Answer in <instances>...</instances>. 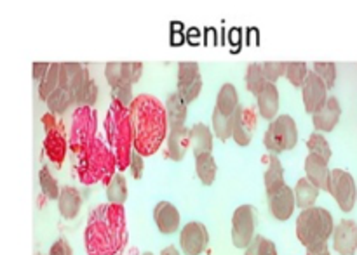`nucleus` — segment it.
Masks as SVG:
<instances>
[{"label": "nucleus", "mask_w": 357, "mask_h": 255, "mask_svg": "<svg viewBox=\"0 0 357 255\" xmlns=\"http://www.w3.org/2000/svg\"><path fill=\"white\" fill-rule=\"evenodd\" d=\"M129 110L135 129V151L143 156L153 155L159 151L167 135L169 117L166 104L152 94H139Z\"/></svg>", "instance_id": "f03ea898"}, {"label": "nucleus", "mask_w": 357, "mask_h": 255, "mask_svg": "<svg viewBox=\"0 0 357 255\" xmlns=\"http://www.w3.org/2000/svg\"><path fill=\"white\" fill-rule=\"evenodd\" d=\"M37 255H42V254H37Z\"/></svg>", "instance_id": "09e8293b"}, {"label": "nucleus", "mask_w": 357, "mask_h": 255, "mask_svg": "<svg viewBox=\"0 0 357 255\" xmlns=\"http://www.w3.org/2000/svg\"><path fill=\"white\" fill-rule=\"evenodd\" d=\"M246 255H279L278 249H275L274 243L271 240H267L265 236H257V238L251 242V245L246 249Z\"/></svg>", "instance_id": "4c0bfd02"}, {"label": "nucleus", "mask_w": 357, "mask_h": 255, "mask_svg": "<svg viewBox=\"0 0 357 255\" xmlns=\"http://www.w3.org/2000/svg\"><path fill=\"white\" fill-rule=\"evenodd\" d=\"M268 207H271L272 215L278 221H288V219H291L293 212L296 208L295 191L286 184L279 191L268 195Z\"/></svg>", "instance_id": "f3484780"}, {"label": "nucleus", "mask_w": 357, "mask_h": 255, "mask_svg": "<svg viewBox=\"0 0 357 255\" xmlns=\"http://www.w3.org/2000/svg\"><path fill=\"white\" fill-rule=\"evenodd\" d=\"M160 255H181L180 250L176 249V247H166V249L160 252Z\"/></svg>", "instance_id": "49530a36"}, {"label": "nucleus", "mask_w": 357, "mask_h": 255, "mask_svg": "<svg viewBox=\"0 0 357 255\" xmlns=\"http://www.w3.org/2000/svg\"><path fill=\"white\" fill-rule=\"evenodd\" d=\"M190 138L195 156L213 151V131H209V127L206 124H201V122L195 124L190 129Z\"/></svg>", "instance_id": "a878e982"}, {"label": "nucleus", "mask_w": 357, "mask_h": 255, "mask_svg": "<svg viewBox=\"0 0 357 255\" xmlns=\"http://www.w3.org/2000/svg\"><path fill=\"white\" fill-rule=\"evenodd\" d=\"M195 172H197V177L204 186H211L215 183L218 167H216L213 153H204V155L195 156Z\"/></svg>", "instance_id": "cd10ccee"}, {"label": "nucleus", "mask_w": 357, "mask_h": 255, "mask_svg": "<svg viewBox=\"0 0 357 255\" xmlns=\"http://www.w3.org/2000/svg\"><path fill=\"white\" fill-rule=\"evenodd\" d=\"M80 207H82V197H80L79 190L72 186H65L61 190V195L58 198V211L63 219L72 221L79 215Z\"/></svg>", "instance_id": "5701e85b"}, {"label": "nucleus", "mask_w": 357, "mask_h": 255, "mask_svg": "<svg viewBox=\"0 0 357 255\" xmlns=\"http://www.w3.org/2000/svg\"><path fill=\"white\" fill-rule=\"evenodd\" d=\"M328 193L335 198V201H337L342 212L349 214V212L354 211L357 201V186L351 172H347L344 169L331 170L330 190H328Z\"/></svg>", "instance_id": "9d476101"}, {"label": "nucleus", "mask_w": 357, "mask_h": 255, "mask_svg": "<svg viewBox=\"0 0 357 255\" xmlns=\"http://www.w3.org/2000/svg\"><path fill=\"white\" fill-rule=\"evenodd\" d=\"M166 110H167V117H169L171 127H180V125H185V122H187V115H188V104L181 99L180 94L173 92L167 96Z\"/></svg>", "instance_id": "bb28decb"}, {"label": "nucleus", "mask_w": 357, "mask_h": 255, "mask_svg": "<svg viewBox=\"0 0 357 255\" xmlns=\"http://www.w3.org/2000/svg\"><path fill=\"white\" fill-rule=\"evenodd\" d=\"M112 97L114 101H119L124 106H131L135 97H132V87H119V89H112Z\"/></svg>", "instance_id": "a19ab883"}, {"label": "nucleus", "mask_w": 357, "mask_h": 255, "mask_svg": "<svg viewBox=\"0 0 357 255\" xmlns=\"http://www.w3.org/2000/svg\"><path fill=\"white\" fill-rule=\"evenodd\" d=\"M131 172H132V177H135L136 181L142 179L143 177V169H145V163H143V155H139L138 151L132 153V158H131Z\"/></svg>", "instance_id": "79ce46f5"}, {"label": "nucleus", "mask_w": 357, "mask_h": 255, "mask_svg": "<svg viewBox=\"0 0 357 255\" xmlns=\"http://www.w3.org/2000/svg\"><path fill=\"white\" fill-rule=\"evenodd\" d=\"M309 73L310 69L307 63H288V66H286V79L296 89H302Z\"/></svg>", "instance_id": "e433bc0d"}, {"label": "nucleus", "mask_w": 357, "mask_h": 255, "mask_svg": "<svg viewBox=\"0 0 357 255\" xmlns=\"http://www.w3.org/2000/svg\"><path fill=\"white\" fill-rule=\"evenodd\" d=\"M319 188L314 186L307 177L300 179L295 186V197H296V207H300L302 211L305 208L314 207L317 197H319Z\"/></svg>", "instance_id": "c85d7f7f"}, {"label": "nucleus", "mask_w": 357, "mask_h": 255, "mask_svg": "<svg viewBox=\"0 0 357 255\" xmlns=\"http://www.w3.org/2000/svg\"><path fill=\"white\" fill-rule=\"evenodd\" d=\"M42 125L45 129L44 138V153L56 167H61L65 162L68 142L65 139V129L59 124L56 115L45 113L42 117Z\"/></svg>", "instance_id": "6e6552de"}, {"label": "nucleus", "mask_w": 357, "mask_h": 255, "mask_svg": "<svg viewBox=\"0 0 357 255\" xmlns=\"http://www.w3.org/2000/svg\"><path fill=\"white\" fill-rule=\"evenodd\" d=\"M105 132L112 153L117 158L119 170L129 169L135 153V129L129 106H124L119 101H112L105 118Z\"/></svg>", "instance_id": "7ed1b4c3"}, {"label": "nucleus", "mask_w": 357, "mask_h": 255, "mask_svg": "<svg viewBox=\"0 0 357 255\" xmlns=\"http://www.w3.org/2000/svg\"><path fill=\"white\" fill-rule=\"evenodd\" d=\"M142 63H108L105 66V76L112 89L119 87H132L142 79Z\"/></svg>", "instance_id": "f8f14e48"}, {"label": "nucleus", "mask_w": 357, "mask_h": 255, "mask_svg": "<svg viewBox=\"0 0 357 255\" xmlns=\"http://www.w3.org/2000/svg\"><path fill=\"white\" fill-rule=\"evenodd\" d=\"M216 110L222 111L227 117H236L239 111V94H237L236 85L232 83H223L216 96Z\"/></svg>", "instance_id": "393cba45"}, {"label": "nucleus", "mask_w": 357, "mask_h": 255, "mask_svg": "<svg viewBox=\"0 0 357 255\" xmlns=\"http://www.w3.org/2000/svg\"><path fill=\"white\" fill-rule=\"evenodd\" d=\"M286 66L288 63H264V73H265V79L267 82L275 83L281 76H286Z\"/></svg>", "instance_id": "ea45409f"}, {"label": "nucleus", "mask_w": 357, "mask_h": 255, "mask_svg": "<svg viewBox=\"0 0 357 255\" xmlns=\"http://www.w3.org/2000/svg\"><path fill=\"white\" fill-rule=\"evenodd\" d=\"M107 200L117 205H124V201L128 200V181L122 174H115L107 186Z\"/></svg>", "instance_id": "72a5a7b5"}, {"label": "nucleus", "mask_w": 357, "mask_h": 255, "mask_svg": "<svg viewBox=\"0 0 357 255\" xmlns=\"http://www.w3.org/2000/svg\"><path fill=\"white\" fill-rule=\"evenodd\" d=\"M264 145L274 155L295 148L298 145V127L293 117L279 115L274 122H271L264 135Z\"/></svg>", "instance_id": "423d86ee"}, {"label": "nucleus", "mask_w": 357, "mask_h": 255, "mask_svg": "<svg viewBox=\"0 0 357 255\" xmlns=\"http://www.w3.org/2000/svg\"><path fill=\"white\" fill-rule=\"evenodd\" d=\"M49 255H73V252L65 240H58V242L51 247V252H49Z\"/></svg>", "instance_id": "c03bdc74"}, {"label": "nucleus", "mask_w": 357, "mask_h": 255, "mask_svg": "<svg viewBox=\"0 0 357 255\" xmlns=\"http://www.w3.org/2000/svg\"><path fill=\"white\" fill-rule=\"evenodd\" d=\"M38 183H40V190L44 197H47L49 200H58L61 190H59L58 181L54 179V176H52L47 167H42L40 172H38Z\"/></svg>", "instance_id": "f704fd0d"}, {"label": "nucleus", "mask_w": 357, "mask_h": 255, "mask_svg": "<svg viewBox=\"0 0 357 255\" xmlns=\"http://www.w3.org/2000/svg\"><path fill=\"white\" fill-rule=\"evenodd\" d=\"M258 211L253 205H241L232 215V243L236 249H244L251 245L257 238Z\"/></svg>", "instance_id": "1a4fd4ad"}, {"label": "nucleus", "mask_w": 357, "mask_h": 255, "mask_svg": "<svg viewBox=\"0 0 357 255\" xmlns=\"http://www.w3.org/2000/svg\"><path fill=\"white\" fill-rule=\"evenodd\" d=\"M307 255H330L328 243H324V245H321V247H316V249H309L307 250Z\"/></svg>", "instance_id": "a18cd8bd"}, {"label": "nucleus", "mask_w": 357, "mask_h": 255, "mask_svg": "<svg viewBox=\"0 0 357 255\" xmlns=\"http://www.w3.org/2000/svg\"><path fill=\"white\" fill-rule=\"evenodd\" d=\"M98 113L94 108H77L70 129V149L73 155H80L96 139Z\"/></svg>", "instance_id": "0eeeda50"}, {"label": "nucleus", "mask_w": 357, "mask_h": 255, "mask_svg": "<svg viewBox=\"0 0 357 255\" xmlns=\"http://www.w3.org/2000/svg\"><path fill=\"white\" fill-rule=\"evenodd\" d=\"M153 221L162 235H173L180 228V212L169 201H159L153 208Z\"/></svg>", "instance_id": "aec40b11"}, {"label": "nucleus", "mask_w": 357, "mask_h": 255, "mask_svg": "<svg viewBox=\"0 0 357 255\" xmlns=\"http://www.w3.org/2000/svg\"><path fill=\"white\" fill-rule=\"evenodd\" d=\"M59 80H61V63H51L47 75L38 82V97L47 101L49 96L59 87Z\"/></svg>", "instance_id": "c756f323"}, {"label": "nucleus", "mask_w": 357, "mask_h": 255, "mask_svg": "<svg viewBox=\"0 0 357 255\" xmlns=\"http://www.w3.org/2000/svg\"><path fill=\"white\" fill-rule=\"evenodd\" d=\"M307 148H309L310 155L321 156V158H324L326 162H330L331 160L330 142H328V139L324 138L321 132H314V134H310V138L307 139Z\"/></svg>", "instance_id": "c9c22d12"}, {"label": "nucleus", "mask_w": 357, "mask_h": 255, "mask_svg": "<svg viewBox=\"0 0 357 255\" xmlns=\"http://www.w3.org/2000/svg\"><path fill=\"white\" fill-rule=\"evenodd\" d=\"M333 249L338 255H354L357 252V222L344 219L335 226Z\"/></svg>", "instance_id": "dca6fc26"}, {"label": "nucleus", "mask_w": 357, "mask_h": 255, "mask_svg": "<svg viewBox=\"0 0 357 255\" xmlns=\"http://www.w3.org/2000/svg\"><path fill=\"white\" fill-rule=\"evenodd\" d=\"M119 169L117 158L112 149L101 139H94L86 149L77 155V177L86 186L93 184H110Z\"/></svg>", "instance_id": "20e7f679"}, {"label": "nucleus", "mask_w": 357, "mask_h": 255, "mask_svg": "<svg viewBox=\"0 0 357 255\" xmlns=\"http://www.w3.org/2000/svg\"><path fill=\"white\" fill-rule=\"evenodd\" d=\"M49 68H51V63H33V66H31V75H33L35 80L40 82L47 75Z\"/></svg>", "instance_id": "37998d69"}, {"label": "nucleus", "mask_w": 357, "mask_h": 255, "mask_svg": "<svg viewBox=\"0 0 357 255\" xmlns=\"http://www.w3.org/2000/svg\"><path fill=\"white\" fill-rule=\"evenodd\" d=\"M143 255H153V254H150V252H145Z\"/></svg>", "instance_id": "de8ad7c7"}, {"label": "nucleus", "mask_w": 357, "mask_h": 255, "mask_svg": "<svg viewBox=\"0 0 357 255\" xmlns=\"http://www.w3.org/2000/svg\"><path fill=\"white\" fill-rule=\"evenodd\" d=\"M333 215L323 207L305 208L296 219V236L307 250L328 243V240L333 236Z\"/></svg>", "instance_id": "39448f33"}, {"label": "nucleus", "mask_w": 357, "mask_h": 255, "mask_svg": "<svg viewBox=\"0 0 357 255\" xmlns=\"http://www.w3.org/2000/svg\"><path fill=\"white\" fill-rule=\"evenodd\" d=\"M268 160V167L265 170V191H267V197L268 195L275 193V191L281 190L282 186H286V181H284V169H282V163L281 160L278 158V155H268L265 156Z\"/></svg>", "instance_id": "b1692460"}, {"label": "nucleus", "mask_w": 357, "mask_h": 255, "mask_svg": "<svg viewBox=\"0 0 357 255\" xmlns=\"http://www.w3.org/2000/svg\"><path fill=\"white\" fill-rule=\"evenodd\" d=\"M236 118V117H234ZM234 118L232 117H227L223 115L222 111L216 110L213 111V117H211V124H213V134L220 139V141H229L232 138V132H234Z\"/></svg>", "instance_id": "2f4dec72"}, {"label": "nucleus", "mask_w": 357, "mask_h": 255, "mask_svg": "<svg viewBox=\"0 0 357 255\" xmlns=\"http://www.w3.org/2000/svg\"><path fill=\"white\" fill-rule=\"evenodd\" d=\"M328 90L330 89L324 83V80L316 72H310L302 87L303 108H305L307 113L316 115L317 111L323 110L328 101Z\"/></svg>", "instance_id": "ddd939ff"}, {"label": "nucleus", "mask_w": 357, "mask_h": 255, "mask_svg": "<svg viewBox=\"0 0 357 255\" xmlns=\"http://www.w3.org/2000/svg\"><path fill=\"white\" fill-rule=\"evenodd\" d=\"M244 80H246L248 90L251 94H255V96H258L260 90L264 89L265 83H267V79H265L264 73V65H260V63H251V65H248Z\"/></svg>", "instance_id": "473e14b6"}, {"label": "nucleus", "mask_w": 357, "mask_h": 255, "mask_svg": "<svg viewBox=\"0 0 357 255\" xmlns=\"http://www.w3.org/2000/svg\"><path fill=\"white\" fill-rule=\"evenodd\" d=\"M279 104H281L279 103V89L275 87V83L267 82L264 85V89L260 90V94L257 96L258 113L265 120L274 122L279 113Z\"/></svg>", "instance_id": "4be33fe9"}, {"label": "nucleus", "mask_w": 357, "mask_h": 255, "mask_svg": "<svg viewBox=\"0 0 357 255\" xmlns=\"http://www.w3.org/2000/svg\"><path fill=\"white\" fill-rule=\"evenodd\" d=\"M342 117V106L340 101L335 96L328 97L326 104H324L323 110L317 111L316 115H312V124L316 127L317 132H331L335 131V127L338 125Z\"/></svg>", "instance_id": "a211bd4d"}, {"label": "nucleus", "mask_w": 357, "mask_h": 255, "mask_svg": "<svg viewBox=\"0 0 357 255\" xmlns=\"http://www.w3.org/2000/svg\"><path fill=\"white\" fill-rule=\"evenodd\" d=\"M258 127V115L255 108H239L234 118L232 139L239 146H250Z\"/></svg>", "instance_id": "2eb2a0df"}, {"label": "nucleus", "mask_w": 357, "mask_h": 255, "mask_svg": "<svg viewBox=\"0 0 357 255\" xmlns=\"http://www.w3.org/2000/svg\"><path fill=\"white\" fill-rule=\"evenodd\" d=\"M202 90L201 66L197 63H180L178 65V90L187 104L194 103Z\"/></svg>", "instance_id": "9b49d317"}, {"label": "nucleus", "mask_w": 357, "mask_h": 255, "mask_svg": "<svg viewBox=\"0 0 357 255\" xmlns=\"http://www.w3.org/2000/svg\"><path fill=\"white\" fill-rule=\"evenodd\" d=\"M192 145L190 138V129H187L185 125L180 127H171L169 134H167V156H169L173 162H181L187 155L188 148Z\"/></svg>", "instance_id": "412c9836"}, {"label": "nucleus", "mask_w": 357, "mask_h": 255, "mask_svg": "<svg viewBox=\"0 0 357 255\" xmlns=\"http://www.w3.org/2000/svg\"><path fill=\"white\" fill-rule=\"evenodd\" d=\"M209 243V233L202 222L192 221L181 228L180 245L185 255H201Z\"/></svg>", "instance_id": "4468645a"}, {"label": "nucleus", "mask_w": 357, "mask_h": 255, "mask_svg": "<svg viewBox=\"0 0 357 255\" xmlns=\"http://www.w3.org/2000/svg\"><path fill=\"white\" fill-rule=\"evenodd\" d=\"M87 255H122L128 245L124 205L100 204L91 211L84 231Z\"/></svg>", "instance_id": "f257e3e1"}, {"label": "nucleus", "mask_w": 357, "mask_h": 255, "mask_svg": "<svg viewBox=\"0 0 357 255\" xmlns=\"http://www.w3.org/2000/svg\"><path fill=\"white\" fill-rule=\"evenodd\" d=\"M312 72H316L324 80L328 89H333L335 82H337V65L335 63H316Z\"/></svg>", "instance_id": "58836bf2"}, {"label": "nucleus", "mask_w": 357, "mask_h": 255, "mask_svg": "<svg viewBox=\"0 0 357 255\" xmlns=\"http://www.w3.org/2000/svg\"><path fill=\"white\" fill-rule=\"evenodd\" d=\"M328 163L324 158L316 155H310L305 158V174L307 179L314 184V186L319 188L321 191L330 190V179H331V170L328 167Z\"/></svg>", "instance_id": "6ab92c4d"}, {"label": "nucleus", "mask_w": 357, "mask_h": 255, "mask_svg": "<svg viewBox=\"0 0 357 255\" xmlns=\"http://www.w3.org/2000/svg\"><path fill=\"white\" fill-rule=\"evenodd\" d=\"M98 99V85L93 79L89 76V73H86L82 83L77 89L75 92V104L79 108H93V104Z\"/></svg>", "instance_id": "7c9ffc66"}]
</instances>
